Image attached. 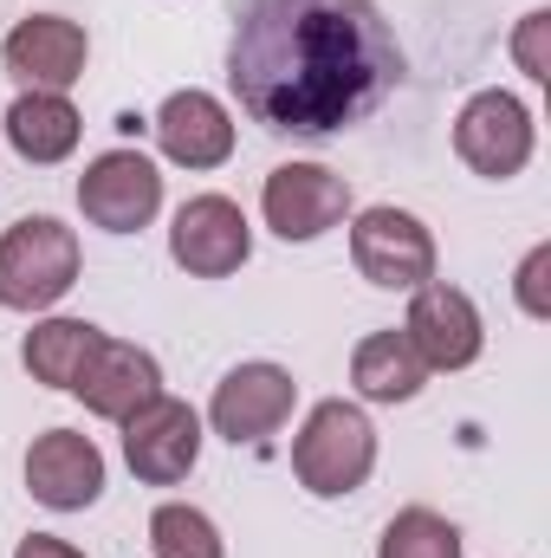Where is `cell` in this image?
I'll use <instances>...</instances> for the list:
<instances>
[{"instance_id": "1", "label": "cell", "mask_w": 551, "mask_h": 558, "mask_svg": "<svg viewBox=\"0 0 551 558\" xmlns=\"http://www.w3.org/2000/svg\"><path fill=\"white\" fill-rule=\"evenodd\" d=\"M409 59L377 0H241L228 85L273 137L325 143L377 118Z\"/></svg>"}, {"instance_id": "2", "label": "cell", "mask_w": 551, "mask_h": 558, "mask_svg": "<svg viewBox=\"0 0 551 558\" xmlns=\"http://www.w3.org/2000/svg\"><path fill=\"white\" fill-rule=\"evenodd\" d=\"M370 468H377V428H370V416L357 403H344V397L318 403L305 416V428L292 435V474H298V487L311 500L357 494L370 481Z\"/></svg>"}, {"instance_id": "3", "label": "cell", "mask_w": 551, "mask_h": 558, "mask_svg": "<svg viewBox=\"0 0 551 558\" xmlns=\"http://www.w3.org/2000/svg\"><path fill=\"white\" fill-rule=\"evenodd\" d=\"M78 234L52 215H26L0 234V305L7 312H52L78 286Z\"/></svg>"}, {"instance_id": "4", "label": "cell", "mask_w": 551, "mask_h": 558, "mask_svg": "<svg viewBox=\"0 0 551 558\" xmlns=\"http://www.w3.org/2000/svg\"><path fill=\"white\" fill-rule=\"evenodd\" d=\"M351 267L383 292H415L434 279V234L421 215L396 208V202H377L351 221Z\"/></svg>"}, {"instance_id": "5", "label": "cell", "mask_w": 551, "mask_h": 558, "mask_svg": "<svg viewBox=\"0 0 551 558\" xmlns=\"http://www.w3.org/2000/svg\"><path fill=\"white\" fill-rule=\"evenodd\" d=\"M532 143H539V124H532V105L513 98V92H474L454 118V156L487 175V182H513L526 162H532Z\"/></svg>"}, {"instance_id": "6", "label": "cell", "mask_w": 551, "mask_h": 558, "mask_svg": "<svg viewBox=\"0 0 551 558\" xmlns=\"http://www.w3.org/2000/svg\"><path fill=\"white\" fill-rule=\"evenodd\" d=\"M292 410H298V384H292V371H285V364H267V357H254V364H234V371L215 384L208 428H215L221 441H234V448H260L267 435L285 428Z\"/></svg>"}, {"instance_id": "7", "label": "cell", "mask_w": 551, "mask_h": 558, "mask_svg": "<svg viewBox=\"0 0 551 558\" xmlns=\"http://www.w3.org/2000/svg\"><path fill=\"white\" fill-rule=\"evenodd\" d=\"M254 254V228L241 215V202L228 195H188L169 221V260L188 279H228L247 267Z\"/></svg>"}, {"instance_id": "8", "label": "cell", "mask_w": 551, "mask_h": 558, "mask_svg": "<svg viewBox=\"0 0 551 558\" xmlns=\"http://www.w3.org/2000/svg\"><path fill=\"white\" fill-rule=\"evenodd\" d=\"M78 208L105 234H137V228L156 221V208H162V169L143 149H105L78 175Z\"/></svg>"}, {"instance_id": "9", "label": "cell", "mask_w": 551, "mask_h": 558, "mask_svg": "<svg viewBox=\"0 0 551 558\" xmlns=\"http://www.w3.org/2000/svg\"><path fill=\"white\" fill-rule=\"evenodd\" d=\"M403 338L415 344V357L428 371H467L480 364L487 351V325H480V305L448 286V279H428L409 292V318H403Z\"/></svg>"}, {"instance_id": "10", "label": "cell", "mask_w": 551, "mask_h": 558, "mask_svg": "<svg viewBox=\"0 0 551 558\" xmlns=\"http://www.w3.org/2000/svg\"><path fill=\"white\" fill-rule=\"evenodd\" d=\"M260 215L279 241H318L351 215V182L325 162H279L260 189Z\"/></svg>"}, {"instance_id": "11", "label": "cell", "mask_w": 551, "mask_h": 558, "mask_svg": "<svg viewBox=\"0 0 551 558\" xmlns=\"http://www.w3.org/2000/svg\"><path fill=\"white\" fill-rule=\"evenodd\" d=\"M118 428H124V461L143 487H175L201 461V416L182 397H156Z\"/></svg>"}, {"instance_id": "12", "label": "cell", "mask_w": 551, "mask_h": 558, "mask_svg": "<svg viewBox=\"0 0 551 558\" xmlns=\"http://www.w3.org/2000/svg\"><path fill=\"white\" fill-rule=\"evenodd\" d=\"M85 59H91V39L65 13H26L0 46L7 78H20L26 92H72L85 78Z\"/></svg>"}, {"instance_id": "13", "label": "cell", "mask_w": 551, "mask_h": 558, "mask_svg": "<svg viewBox=\"0 0 551 558\" xmlns=\"http://www.w3.org/2000/svg\"><path fill=\"white\" fill-rule=\"evenodd\" d=\"M26 494L52 513H85L105 494V454L78 428H46L26 448Z\"/></svg>"}, {"instance_id": "14", "label": "cell", "mask_w": 551, "mask_h": 558, "mask_svg": "<svg viewBox=\"0 0 551 558\" xmlns=\"http://www.w3.org/2000/svg\"><path fill=\"white\" fill-rule=\"evenodd\" d=\"M72 397H78L98 422H131L143 403H156V397H162V364H156L143 344L105 338V344H98V357L85 364V377L72 384Z\"/></svg>"}, {"instance_id": "15", "label": "cell", "mask_w": 551, "mask_h": 558, "mask_svg": "<svg viewBox=\"0 0 551 558\" xmlns=\"http://www.w3.org/2000/svg\"><path fill=\"white\" fill-rule=\"evenodd\" d=\"M149 131H156L162 156L175 169H221L234 156V118H228V105L215 92H195V85L188 92H169Z\"/></svg>"}, {"instance_id": "16", "label": "cell", "mask_w": 551, "mask_h": 558, "mask_svg": "<svg viewBox=\"0 0 551 558\" xmlns=\"http://www.w3.org/2000/svg\"><path fill=\"white\" fill-rule=\"evenodd\" d=\"M0 124H7V143H13L33 169L65 162V156L78 149V137H85V118H78V105H72L65 92H20Z\"/></svg>"}, {"instance_id": "17", "label": "cell", "mask_w": 551, "mask_h": 558, "mask_svg": "<svg viewBox=\"0 0 551 558\" xmlns=\"http://www.w3.org/2000/svg\"><path fill=\"white\" fill-rule=\"evenodd\" d=\"M98 344H105V331H98L91 318H39V325L26 331V344H20V364H26L33 384L72 390V384L85 377V364L98 357Z\"/></svg>"}, {"instance_id": "18", "label": "cell", "mask_w": 551, "mask_h": 558, "mask_svg": "<svg viewBox=\"0 0 551 558\" xmlns=\"http://www.w3.org/2000/svg\"><path fill=\"white\" fill-rule=\"evenodd\" d=\"M351 384L364 403H415L428 384V364L415 357V344L403 331H370L351 351Z\"/></svg>"}, {"instance_id": "19", "label": "cell", "mask_w": 551, "mask_h": 558, "mask_svg": "<svg viewBox=\"0 0 551 558\" xmlns=\"http://www.w3.org/2000/svg\"><path fill=\"white\" fill-rule=\"evenodd\" d=\"M149 553L156 558H228V539H221V526H215L201 507L162 500V507L149 513Z\"/></svg>"}, {"instance_id": "20", "label": "cell", "mask_w": 551, "mask_h": 558, "mask_svg": "<svg viewBox=\"0 0 551 558\" xmlns=\"http://www.w3.org/2000/svg\"><path fill=\"white\" fill-rule=\"evenodd\" d=\"M377 558H461V526L434 507H403L383 539H377Z\"/></svg>"}, {"instance_id": "21", "label": "cell", "mask_w": 551, "mask_h": 558, "mask_svg": "<svg viewBox=\"0 0 551 558\" xmlns=\"http://www.w3.org/2000/svg\"><path fill=\"white\" fill-rule=\"evenodd\" d=\"M513 65H519L532 85L551 78V7H532V13L513 26Z\"/></svg>"}, {"instance_id": "22", "label": "cell", "mask_w": 551, "mask_h": 558, "mask_svg": "<svg viewBox=\"0 0 551 558\" xmlns=\"http://www.w3.org/2000/svg\"><path fill=\"white\" fill-rule=\"evenodd\" d=\"M513 299H519L526 318H551V241H539V247L519 260V274H513Z\"/></svg>"}, {"instance_id": "23", "label": "cell", "mask_w": 551, "mask_h": 558, "mask_svg": "<svg viewBox=\"0 0 551 558\" xmlns=\"http://www.w3.org/2000/svg\"><path fill=\"white\" fill-rule=\"evenodd\" d=\"M13 558H85L72 539H52V533H33V539H20Z\"/></svg>"}]
</instances>
